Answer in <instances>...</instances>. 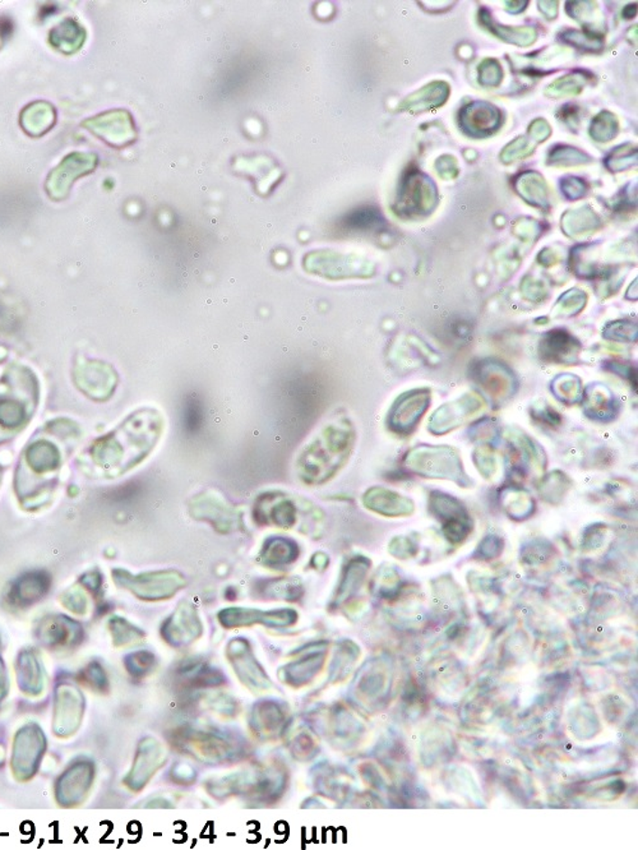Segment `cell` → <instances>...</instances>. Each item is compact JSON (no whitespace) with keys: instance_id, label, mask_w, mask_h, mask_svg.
I'll use <instances>...</instances> for the list:
<instances>
[{"instance_id":"6da1fadb","label":"cell","mask_w":638,"mask_h":850,"mask_svg":"<svg viewBox=\"0 0 638 850\" xmlns=\"http://www.w3.org/2000/svg\"><path fill=\"white\" fill-rule=\"evenodd\" d=\"M163 429L160 413L154 409L137 411L114 434L96 444L94 456L103 468L121 474L139 465L152 452Z\"/></svg>"},{"instance_id":"7a4b0ae2","label":"cell","mask_w":638,"mask_h":850,"mask_svg":"<svg viewBox=\"0 0 638 850\" xmlns=\"http://www.w3.org/2000/svg\"><path fill=\"white\" fill-rule=\"evenodd\" d=\"M353 426L344 422L326 425L305 447L298 460V471L305 483L319 484L334 477L353 450Z\"/></svg>"},{"instance_id":"3957f363","label":"cell","mask_w":638,"mask_h":850,"mask_svg":"<svg viewBox=\"0 0 638 850\" xmlns=\"http://www.w3.org/2000/svg\"><path fill=\"white\" fill-rule=\"evenodd\" d=\"M175 745L185 754L206 764H224L243 755L239 740L221 732L207 729H184L175 734Z\"/></svg>"},{"instance_id":"277c9868","label":"cell","mask_w":638,"mask_h":850,"mask_svg":"<svg viewBox=\"0 0 638 850\" xmlns=\"http://www.w3.org/2000/svg\"><path fill=\"white\" fill-rule=\"evenodd\" d=\"M114 575L118 585L132 591L134 595L142 600L170 599L185 585L184 577L176 571L151 572L139 576L118 571Z\"/></svg>"},{"instance_id":"5b68a950","label":"cell","mask_w":638,"mask_h":850,"mask_svg":"<svg viewBox=\"0 0 638 850\" xmlns=\"http://www.w3.org/2000/svg\"><path fill=\"white\" fill-rule=\"evenodd\" d=\"M429 510L441 521L442 530L448 541L461 544L466 541L472 529V517L459 499L445 493L433 492L429 498Z\"/></svg>"},{"instance_id":"8992f818","label":"cell","mask_w":638,"mask_h":850,"mask_svg":"<svg viewBox=\"0 0 638 850\" xmlns=\"http://www.w3.org/2000/svg\"><path fill=\"white\" fill-rule=\"evenodd\" d=\"M45 751V737L38 725L30 724L14 739L12 769L18 780L32 778Z\"/></svg>"},{"instance_id":"52a82bcc","label":"cell","mask_w":638,"mask_h":850,"mask_svg":"<svg viewBox=\"0 0 638 850\" xmlns=\"http://www.w3.org/2000/svg\"><path fill=\"white\" fill-rule=\"evenodd\" d=\"M228 658L238 677L249 690L265 693L274 687L273 682L259 666L246 640L234 639L228 645Z\"/></svg>"},{"instance_id":"ba28073f","label":"cell","mask_w":638,"mask_h":850,"mask_svg":"<svg viewBox=\"0 0 638 850\" xmlns=\"http://www.w3.org/2000/svg\"><path fill=\"white\" fill-rule=\"evenodd\" d=\"M219 621L225 629H239L255 623L271 627H289L298 621V613L292 609L262 612L258 609L229 608L220 612Z\"/></svg>"},{"instance_id":"9c48e42d","label":"cell","mask_w":638,"mask_h":850,"mask_svg":"<svg viewBox=\"0 0 638 850\" xmlns=\"http://www.w3.org/2000/svg\"><path fill=\"white\" fill-rule=\"evenodd\" d=\"M165 758H166L165 748L158 740L154 738L142 740L134 758L132 770L125 779V784L132 791H140L163 766Z\"/></svg>"},{"instance_id":"30bf717a","label":"cell","mask_w":638,"mask_h":850,"mask_svg":"<svg viewBox=\"0 0 638 850\" xmlns=\"http://www.w3.org/2000/svg\"><path fill=\"white\" fill-rule=\"evenodd\" d=\"M202 632V622L194 606L189 603H182L175 613L163 626L165 641L175 648L192 644Z\"/></svg>"},{"instance_id":"8fae6325","label":"cell","mask_w":638,"mask_h":850,"mask_svg":"<svg viewBox=\"0 0 638 850\" xmlns=\"http://www.w3.org/2000/svg\"><path fill=\"white\" fill-rule=\"evenodd\" d=\"M84 715V696L73 685H63L58 691L55 706V733L70 736L77 730Z\"/></svg>"},{"instance_id":"7c38bea8","label":"cell","mask_w":638,"mask_h":850,"mask_svg":"<svg viewBox=\"0 0 638 850\" xmlns=\"http://www.w3.org/2000/svg\"><path fill=\"white\" fill-rule=\"evenodd\" d=\"M94 782V766L90 763L73 765L60 776L57 784V798L60 804L73 806L81 803Z\"/></svg>"},{"instance_id":"4fadbf2b","label":"cell","mask_w":638,"mask_h":850,"mask_svg":"<svg viewBox=\"0 0 638 850\" xmlns=\"http://www.w3.org/2000/svg\"><path fill=\"white\" fill-rule=\"evenodd\" d=\"M326 654H328V644L320 642L316 648L305 651L303 657L298 660L288 664L281 670L280 677L285 684L292 687H301V685L310 684L311 679L319 675L325 664Z\"/></svg>"},{"instance_id":"5bb4252c","label":"cell","mask_w":638,"mask_h":850,"mask_svg":"<svg viewBox=\"0 0 638 850\" xmlns=\"http://www.w3.org/2000/svg\"><path fill=\"white\" fill-rule=\"evenodd\" d=\"M429 401L430 395L423 394V391H414L401 396L391 411V428L397 434L410 432L426 413Z\"/></svg>"},{"instance_id":"9a60e30c","label":"cell","mask_w":638,"mask_h":850,"mask_svg":"<svg viewBox=\"0 0 638 850\" xmlns=\"http://www.w3.org/2000/svg\"><path fill=\"white\" fill-rule=\"evenodd\" d=\"M460 119L463 130L475 139L491 136L500 127V112L490 103H475L467 106Z\"/></svg>"},{"instance_id":"2e32d148","label":"cell","mask_w":638,"mask_h":850,"mask_svg":"<svg viewBox=\"0 0 638 850\" xmlns=\"http://www.w3.org/2000/svg\"><path fill=\"white\" fill-rule=\"evenodd\" d=\"M50 586V577L45 572H31L18 578L8 593V602L13 606H29L39 602Z\"/></svg>"},{"instance_id":"e0dca14e","label":"cell","mask_w":638,"mask_h":850,"mask_svg":"<svg viewBox=\"0 0 638 850\" xmlns=\"http://www.w3.org/2000/svg\"><path fill=\"white\" fill-rule=\"evenodd\" d=\"M364 505L372 511L390 517L408 516L414 511L411 499L383 488H373L366 492Z\"/></svg>"},{"instance_id":"ac0fdd59","label":"cell","mask_w":638,"mask_h":850,"mask_svg":"<svg viewBox=\"0 0 638 850\" xmlns=\"http://www.w3.org/2000/svg\"><path fill=\"white\" fill-rule=\"evenodd\" d=\"M285 720V711L280 705L274 701H262L253 709L250 725L259 736L270 738L283 733Z\"/></svg>"},{"instance_id":"d6986e66","label":"cell","mask_w":638,"mask_h":850,"mask_svg":"<svg viewBox=\"0 0 638 850\" xmlns=\"http://www.w3.org/2000/svg\"><path fill=\"white\" fill-rule=\"evenodd\" d=\"M179 681L192 690H201V688L219 687L225 682L224 676L218 669L211 668L209 664L201 660H189L183 663L182 667L176 670Z\"/></svg>"},{"instance_id":"ffe728a7","label":"cell","mask_w":638,"mask_h":850,"mask_svg":"<svg viewBox=\"0 0 638 850\" xmlns=\"http://www.w3.org/2000/svg\"><path fill=\"white\" fill-rule=\"evenodd\" d=\"M580 345L569 332L562 330L548 332L540 343V353L548 361L555 362H572L579 354Z\"/></svg>"},{"instance_id":"44dd1931","label":"cell","mask_w":638,"mask_h":850,"mask_svg":"<svg viewBox=\"0 0 638 850\" xmlns=\"http://www.w3.org/2000/svg\"><path fill=\"white\" fill-rule=\"evenodd\" d=\"M42 641L50 646V648H64V646H72L76 640L81 636V629L77 623L72 622L68 618L58 617L50 618L42 623L41 629Z\"/></svg>"},{"instance_id":"7402d4cb","label":"cell","mask_w":638,"mask_h":850,"mask_svg":"<svg viewBox=\"0 0 638 850\" xmlns=\"http://www.w3.org/2000/svg\"><path fill=\"white\" fill-rule=\"evenodd\" d=\"M298 545L285 538H273L265 541L262 550V560L271 568L288 566L298 559Z\"/></svg>"},{"instance_id":"603a6c76","label":"cell","mask_w":638,"mask_h":850,"mask_svg":"<svg viewBox=\"0 0 638 850\" xmlns=\"http://www.w3.org/2000/svg\"><path fill=\"white\" fill-rule=\"evenodd\" d=\"M18 684L23 693L38 694L42 691V672L32 654H23L18 660Z\"/></svg>"},{"instance_id":"cb8c5ba5","label":"cell","mask_w":638,"mask_h":850,"mask_svg":"<svg viewBox=\"0 0 638 850\" xmlns=\"http://www.w3.org/2000/svg\"><path fill=\"white\" fill-rule=\"evenodd\" d=\"M366 571H368V563L365 559H355L351 560L349 566L345 568L340 586H338L337 594H336L334 599L336 604H340L344 600L353 595L356 590H359L363 581H364Z\"/></svg>"},{"instance_id":"d4e9b609","label":"cell","mask_w":638,"mask_h":850,"mask_svg":"<svg viewBox=\"0 0 638 850\" xmlns=\"http://www.w3.org/2000/svg\"><path fill=\"white\" fill-rule=\"evenodd\" d=\"M448 94V87L445 84H432L423 90L409 97L406 111L423 112L442 105Z\"/></svg>"},{"instance_id":"484cf974","label":"cell","mask_w":638,"mask_h":850,"mask_svg":"<svg viewBox=\"0 0 638 850\" xmlns=\"http://www.w3.org/2000/svg\"><path fill=\"white\" fill-rule=\"evenodd\" d=\"M261 593L265 598L294 602L303 595V586L294 578H279L265 581L264 587H261Z\"/></svg>"},{"instance_id":"4316f807","label":"cell","mask_w":638,"mask_h":850,"mask_svg":"<svg viewBox=\"0 0 638 850\" xmlns=\"http://www.w3.org/2000/svg\"><path fill=\"white\" fill-rule=\"evenodd\" d=\"M29 457L31 460L33 470L40 472L50 471L59 465V452L53 444L38 443L30 447Z\"/></svg>"},{"instance_id":"83f0119b","label":"cell","mask_w":638,"mask_h":850,"mask_svg":"<svg viewBox=\"0 0 638 850\" xmlns=\"http://www.w3.org/2000/svg\"><path fill=\"white\" fill-rule=\"evenodd\" d=\"M274 502L276 504L271 506L273 508L268 511V516L265 517L273 521L274 525L279 526V528L289 529L294 526L296 523L295 506L288 499L279 498L276 495H274Z\"/></svg>"},{"instance_id":"f1b7e54d","label":"cell","mask_w":638,"mask_h":850,"mask_svg":"<svg viewBox=\"0 0 638 850\" xmlns=\"http://www.w3.org/2000/svg\"><path fill=\"white\" fill-rule=\"evenodd\" d=\"M155 655L148 651H137L125 658L128 672L136 678H143L155 668Z\"/></svg>"},{"instance_id":"f546056e","label":"cell","mask_w":638,"mask_h":850,"mask_svg":"<svg viewBox=\"0 0 638 850\" xmlns=\"http://www.w3.org/2000/svg\"><path fill=\"white\" fill-rule=\"evenodd\" d=\"M110 624H112V633L117 646L132 644V642L139 641L145 636L139 629L128 623L127 621L121 620V618H115Z\"/></svg>"},{"instance_id":"4dcf8cb0","label":"cell","mask_w":638,"mask_h":850,"mask_svg":"<svg viewBox=\"0 0 638 850\" xmlns=\"http://www.w3.org/2000/svg\"><path fill=\"white\" fill-rule=\"evenodd\" d=\"M358 655L359 651L356 653L355 649H350L347 642H344V644L341 645V648L336 651L334 663H332L331 667V675L335 681H337V679H340L349 672L350 664L355 661Z\"/></svg>"},{"instance_id":"1f68e13d","label":"cell","mask_w":638,"mask_h":850,"mask_svg":"<svg viewBox=\"0 0 638 850\" xmlns=\"http://www.w3.org/2000/svg\"><path fill=\"white\" fill-rule=\"evenodd\" d=\"M346 221L347 225H350L351 228L365 230V228H372L375 227V225L380 224L382 220L380 213L365 209L351 213Z\"/></svg>"},{"instance_id":"d6a6232c","label":"cell","mask_w":638,"mask_h":850,"mask_svg":"<svg viewBox=\"0 0 638 850\" xmlns=\"http://www.w3.org/2000/svg\"><path fill=\"white\" fill-rule=\"evenodd\" d=\"M316 749L317 745L314 739L311 738L310 734L304 732L296 737L294 747H292V754L295 755L296 758L308 760V758L316 754Z\"/></svg>"},{"instance_id":"836d02e7","label":"cell","mask_w":638,"mask_h":850,"mask_svg":"<svg viewBox=\"0 0 638 850\" xmlns=\"http://www.w3.org/2000/svg\"><path fill=\"white\" fill-rule=\"evenodd\" d=\"M86 684L90 687L97 688V690L103 691L105 690V684H108V679L105 677V673L102 668H94L91 666V668L86 672Z\"/></svg>"},{"instance_id":"e575fe53","label":"cell","mask_w":638,"mask_h":850,"mask_svg":"<svg viewBox=\"0 0 638 850\" xmlns=\"http://www.w3.org/2000/svg\"><path fill=\"white\" fill-rule=\"evenodd\" d=\"M173 779L180 782L179 784H191L195 779V772L189 765L179 764L173 769Z\"/></svg>"},{"instance_id":"d590c367","label":"cell","mask_w":638,"mask_h":850,"mask_svg":"<svg viewBox=\"0 0 638 850\" xmlns=\"http://www.w3.org/2000/svg\"><path fill=\"white\" fill-rule=\"evenodd\" d=\"M326 563H328V557L323 556V554H316L313 559V565L316 568L322 569L326 566Z\"/></svg>"}]
</instances>
